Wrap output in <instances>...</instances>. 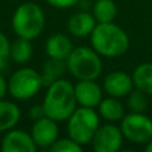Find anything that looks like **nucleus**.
Returning <instances> with one entry per match:
<instances>
[{"label": "nucleus", "mask_w": 152, "mask_h": 152, "mask_svg": "<svg viewBox=\"0 0 152 152\" xmlns=\"http://www.w3.org/2000/svg\"><path fill=\"white\" fill-rule=\"evenodd\" d=\"M43 108L47 116L59 121H67V119L72 115L76 110V96L75 86L67 79L59 80L47 86L44 99H43Z\"/></svg>", "instance_id": "1"}, {"label": "nucleus", "mask_w": 152, "mask_h": 152, "mask_svg": "<svg viewBox=\"0 0 152 152\" xmlns=\"http://www.w3.org/2000/svg\"><path fill=\"white\" fill-rule=\"evenodd\" d=\"M91 36V45L100 56L118 58L121 56L129 45L128 35L119 26L111 23H97Z\"/></svg>", "instance_id": "2"}, {"label": "nucleus", "mask_w": 152, "mask_h": 152, "mask_svg": "<svg viewBox=\"0 0 152 152\" xmlns=\"http://www.w3.org/2000/svg\"><path fill=\"white\" fill-rule=\"evenodd\" d=\"M44 26V11L36 3H23L12 15V29L18 37L34 40L42 35Z\"/></svg>", "instance_id": "3"}, {"label": "nucleus", "mask_w": 152, "mask_h": 152, "mask_svg": "<svg viewBox=\"0 0 152 152\" xmlns=\"http://www.w3.org/2000/svg\"><path fill=\"white\" fill-rule=\"evenodd\" d=\"M67 71L77 80H96L103 71L100 55L89 47H76L66 60Z\"/></svg>", "instance_id": "4"}, {"label": "nucleus", "mask_w": 152, "mask_h": 152, "mask_svg": "<svg viewBox=\"0 0 152 152\" xmlns=\"http://www.w3.org/2000/svg\"><path fill=\"white\" fill-rule=\"evenodd\" d=\"M99 112L95 108L79 107L67 119V132L71 139L79 144L86 145L92 142L95 132L100 126Z\"/></svg>", "instance_id": "5"}, {"label": "nucleus", "mask_w": 152, "mask_h": 152, "mask_svg": "<svg viewBox=\"0 0 152 152\" xmlns=\"http://www.w3.org/2000/svg\"><path fill=\"white\" fill-rule=\"evenodd\" d=\"M43 79L39 71L29 67L19 68L8 79V94L16 100L26 102L42 89Z\"/></svg>", "instance_id": "6"}, {"label": "nucleus", "mask_w": 152, "mask_h": 152, "mask_svg": "<svg viewBox=\"0 0 152 152\" xmlns=\"http://www.w3.org/2000/svg\"><path fill=\"white\" fill-rule=\"evenodd\" d=\"M121 134L129 142L144 144L152 140V120L143 112H131L121 119Z\"/></svg>", "instance_id": "7"}, {"label": "nucleus", "mask_w": 152, "mask_h": 152, "mask_svg": "<svg viewBox=\"0 0 152 152\" xmlns=\"http://www.w3.org/2000/svg\"><path fill=\"white\" fill-rule=\"evenodd\" d=\"M31 136L37 148L50 150L51 145L59 139L58 121L47 115L37 120H34L31 128Z\"/></svg>", "instance_id": "8"}, {"label": "nucleus", "mask_w": 152, "mask_h": 152, "mask_svg": "<svg viewBox=\"0 0 152 152\" xmlns=\"http://www.w3.org/2000/svg\"><path fill=\"white\" fill-rule=\"evenodd\" d=\"M91 143L96 152H118L123 144L121 129L113 124L99 126Z\"/></svg>", "instance_id": "9"}, {"label": "nucleus", "mask_w": 152, "mask_h": 152, "mask_svg": "<svg viewBox=\"0 0 152 152\" xmlns=\"http://www.w3.org/2000/svg\"><path fill=\"white\" fill-rule=\"evenodd\" d=\"M0 150L3 152H36L39 148L35 144L31 132L12 128L5 132L0 143Z\"/></svg>", "instance_id": "10"}, {"label": "nucleus", "mask_w": 152, "mask_h": 152, "mask_svg": "<svg viewBox=\"0 0 152 152\" xmlns=\"http://www.w3.org/2000/svg\"><path fill=\"white\" fill-rule=\"evenodd\" d=\"M75 96L80 107L96 108L103 99V91L95 80H77L75 84Z\"/></svg>", "instance_id": "11"}, {"label": "nucleus", "mask_w": 152, "mask_h": 152, "mask_svg": "<svg viewBox=\"0 0 152 152\" xmlns=\"http://www.w3.org/2000/svg\"><path fill=\"white\" fill-rule=\"evenodd\" d=\"M132 87H134L132 77L123 71H113L108 74L103 83L104 91L112 97L127 96L132 91Z\"/></svg>", "instance_id": "12"}, {"label": "nucleus", "mask_w": 152, "mask_h": 152, "mask_svg": "<svg viewBox=\"0 0 152 152\" xmlns=\"http://www.w3.org/2000/svg\"><path fill=\"white\" fill-rule=\"evenodd\" d=\"M96 24L97 21L92 13L80 11V12L74 13L68 19L67 29H68L69 35H72L75 37H86L92 34Z\"/></svg>", "instance_id": "13"}, {"label": "nucleus", "mask_w": 152, "mask_h": 152, "mask_svg": "<svg viewBox=\"0 0 152 152\" xmlns=\"http://www.w3.org/2000/svg\"><path fill=\"white\" fill-rule=\"evenodd\" d=\"M72 40L64 34H53L50 36L45 42V53L48 58L60 59V60H67L69 53L74 50Z\"/></svg>", "instance_id": "14"}, {"label": "nucleus", "mask_w": 152, "mask_h": 152, "mask_svg": "<svg viewBox=\"0 0 152 152\" xmlns=\"http://www.w3.org/2000/svg\"><path fill=\"white\" fill-rule=\"evenodd\" d=\"M21 116V111L19 105L10 100H0V134H5L7 131L15 128Z\"/></svg>", "instance_id": "15"}, {"label": "nucleus", "mask_w": 152, "mask_h": 152, "mask_svg": "<svg viewBox=\"0 0 152 152\" xmlns=\"http://www.w3.org/2000/svg\"><path fill=\"white\" fill-rule=\"evenodd\" d=\"M97 111L103 119L111 121V123L120 121L124 118V107L118 100V97L110 96L107 99H102L100 104L97 105Z\"/></svg>", "instance_id": "16"}, {"label": "nucleus", "mask_w": 152, "mask_h": 152, "mask_svg": "<svg viewBox=\"0 0 152 152\" xmlns=\"http://www.w3.org/2000/svg\"><path fill=\"white\" fill-rule=\"evenodd\" d=\"M66 71H67L66 60L48 58V60L43 64L42 72H40L42 74V79H43V84L44 86H50L51 83L63 77Z\"/></svg>", "instance_id": "17"}, {"label": "nucleus", "mask_w": 152, "mask_h": 152, "mask_svg": "<svg viewBox=\"0 0 152 152\" xmlns=\"http://www.w3.org/2000/svg\"><path fill=\"white\" fill-rule=\"evenodd\" d=\"M32 40L24 39V37H18L15 42L11 43L10 50V58L16 64H26L31 60L34 48L31 44Z\"/></svg>", "instance_id": "18"}, {"label": "nucleus", "mask_w": 152, "mask_h": 152, "mask_svg": "<svg viewBox=\"0 0 152 152\" xmlns=\"http://www.w3.org/2000/svg\"><path fill=\"white\" fill-rule=\"evenodd\" d=\"M132 81L137 89L152 95V63H143L137 66L132 75Z\"/></svg>", "instance_id": "19"}, {"label": "nucleus", "mask_w": 152, "mask_h": 152, "mask_svg": "<svg viewBox=\"0 0 152 152\" xmlns=\"http://www.w3.org/2000/svg\"><path fill=\"white\" fill-rule=\"evenodd\" d=\"M118 8L113 0H96L94 4L92 15L97 23H111L115 20Z\"/></svg>", "instance_id": "20"}, {"label": "nucleus", "mask_w": 152, "mask_h": 152, "mask_svg": "<svg viewBox=\"0 0 152 152\" xmlns=\"http://www.w3.org/2000/svg\"><path fill=\"white\" fill-rule=\"evenodd\" d=\"M127 105L131 110V112H144L148 107V100L145 97V94L140 89H135L128 94Z\"/></svg>", "instance_id": "21"}, {"label": "nucleus", "mask_w": 152, "mask_h": 152, "mask_svg": "<svg viewBox=\"0 0 152 152\" xmlns=\"http://www.w3.org/2000/svg\"><path fill=\"white\" fill-rule=\"evenodd\" d=\"M83 150V145L79 144L71 137H59L52 145H51V152H80Z\"/></svg>", "instance_id": "22"}, {"label": "nucleus", "mask_w": 152, "mask_h": 152, "mask_svg": "<svg viewBox=\"0 0 152 152\" xmlns=\"http://www.w3.org/2000/svg\"><path fill=\"white\" fill-rule=\"evenodd\" d=\"M10 50H11V43L7 35L0 32V72L7 67L8 60H10Z\"/></svg>", "instance_id": "23"}, {"label": "nucleus", "mask_w": 152, "mask_h": 152, "mask_svg": "<svg viewBox=\"0 0 152 152\" xmlns=\"http://www.w3.org/2000/svg\"><path fill=\"white\" fill-rule=\"evenodd\" d=\"M45 3L51 5L53 8H59V10H67L76 5L79 3V0H45Z\"/></svg>", "instance_id": "24"}, {"label": "nucleus", "mask_w": 152, "mask_h": 152, "mask_svg": "<svg viewBox=\"0 0 152 152\" xmlns=\"http://www.w3.org/2000/svg\"><path fill=\"white\" fill-rule=\"evenodd\" d=\"M28 116L32 119V120H37V119L45 116L43 104H35V105H32V107L29 108V111H28Z\"/></svg>", "instance_id": "25"}, {"label": "nucleus", "mask_w": 152, "mask_h": 152, "mask_svg": "<svg viewBox=\"0 0 152 152\" xmlns=\"http://www.w3.org/2000/svg\"><path fill=\"white\" fill-rule=\"evenodd\" d=\"M8 94V80L0 74V100L4 99Z\"/></svg>", "instance_id": "26"}, {"label": "nucleus", "mask_w": 152, "mask_h": 152, "mask_svg": "<svg viewBox=\"0 0 152 152\" xmlns=\"http://www.w3.org/2000/svg\"><path fill=\"white\" fill-rule=\"evenodd\" d=\"M145 151H147V152H152V140H151V142H148V143H147V147H145Z\"/></svg>", "instance_id": "27"}, {"label": "nucleus", "mask_w": 152, "mask_h": 152, "mask_svg": "<svg viewBox=\"0 0 152 152\" xmlns=\"http://www.w3.org/2000/svg\"><path fill=\"white\" fill-rule=\"evenodd\" d=\"M0 143H1V140H0Z\"/></svg>", "instance_id": "28"}]
</instances>
